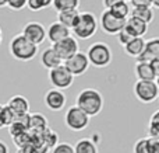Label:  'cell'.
I'll return each instance as SVG.
<instances>
[{"label":"cell","mask_w":159,"mask_h":153,"mask_svg":"<svg viewBox=\"0 0 159 153\" xmlns=\"http://www.w3.org/2000/svg\"><path fill=\"white\" fill-rule=\"evenodd\" d=\"M75 106L81 108L88 117H96L103 108V97H102L101 91L96 89H84L78 93L77 98H75Z\"/></svg>","instance_id":"cell-1"},{"label":"cell","mask_w":159,"mask_h":153,"mask_svg":"<svg viewBox=\"0 0 159 153\" xmlns=\"http://www.w3.org/2000/svg\"><path fill=\"white\" fill-rule=\"evenodd\" d=\"M8 53L20 62H30L38 55V47L28 41L22 34H17L8 42Z\"/></svg>","instance_id":"cell-2"},{"label":"cell","mask_w":159,"mask_h":153,"mask_svg":"<svg viewBox=\"0 0 159 153\" xmlns=\"http://www.w3.org/2000/svg\"><path fill=\"white\" fill-rule=\"evenodd\" d=\"M98 25H99V21L95 17V14L91 13V11H82V13H80L77 24L74 25L71 32L74 35V38L89 39L91 37H93L96 34Z\"/></svg>","instance_id":"cell-3"},{"label":"cell","mask_w":159,"mask_h":153,"mask_svg":"<svg viewBox=\"0 0 159 153\" xmlns=\"http://www.w3.org/2000/svg\"><path fill=\"white\" fill-rule=\"evenodd\" d=\"M87 58L89 65L95 67H106L112 62V49L105 42H93L87 51Z\"/></svg>","instance_id":"cell-4"},{"label":"cell","mask_w":159,"mask_h":153,"mask_svg":"<svg viewBox=\"0 0 159 153\" xmlns=\"http://www.w3.org/2000/svg\"><path fill=\"white\" fill-rule=\"evenodd\" d=\"M134 96L140 103L143 104H151L159 97V89L157 83L147 80H137L133 87Z\"/></svg>","instance_id":"cell-5"},{"label":"cell","mask_w":159,"mask_h":153,"mask_svg":"<svg viewBox=\"0 0 159 153\" xmlns=\"http://www.w3.org/2000/svg\"><path fill=\"white\" fill-rule=\"evenodd\" d=\"M64 124H66V126L70 131L80 132V131H84L89 125V117L81 108H78L77 106H73L66 111Z\"/></svg>","instance_id":"cell-6"},{"label":"cell","mask_w":159,"mask_h":153,"mask_svg":"<svg viewBox=\"0 0 159 153\" xmlns=\"http://www.w3.org/2000/svg\"><path fill=\"white\" fill-rule=\"evenodd\" d=\"M48 79H49L50 84L53 86V89L57 90H66L69 87H71L73 83H74V76L69 72V69L64 65H60V66L49 70Z\"/></svg>","instance_id":"cell-7"},{"label":"cell","mask_w":159,"mask_h":153,"mask_svg":"<svg viewBox=\"0 0 159 153\" xmlns=\"http://www.w3.org/2000/svg\"><path fill=\"white\" fill-rule=\"evenodd\" d=\"M99 25L103 32L109 35H117L126 27V20L117 18L110 10H103L99 17Z\"/></svg>","instance_id":"cell-8"},{"label":"cell","mask_w":159,"mask_h":153,"mask_svg":"<svg viewBox=\"0 0 159 153\" xmlns=\"http://www.w3.org/2000/svg\"><path fill=\"white\" fill-rule=\"evenodd\" d=\"M21 34L31 41L32 44H35L36 47L41 44H43L45 39H46V28L43 27V24L38 21H30L22 27Z\"/></svg>","instance_id":"cell-9"},{"label":"cell","mask_w":159,"mask_h":153,"mask_svg":"<svg viewBox=\"0 0 159 153\" xmlns=\"http://www.w3.org/2000/svg\"><path fill=\"white\" fill-rule=\"evenodd\" d=\"M52 48L55 49V52L59 55V58L63 62H66L67 59H70L71 56H74L77 52H80V45L77 38L74 37H67L66 39L57 42V44H53Z\"/></svg>","instance_id":"cell-10"},{"label":"cell","mask_w":159,"mask_h":153,"mask_svg":"<svg viewBox=\"0 0 159 153\" xmlns=\"http://www.w3.org/2000/svg\"><path fill=\"white\" fill-rule=\"evenodd\" d=\"M63 65L69 69V72L73 76H82L89 67V61L87 58V53L84 52H77L74 56H71L70 59H67L66 62H63Z\"/></svg>","instance_id":"cell-11"},{"label":"cell","mask_w":159,"mask_h":153,"mask_svg":"<svg viewBox=\"0 0 159 153\" xmlns=\"http://www.w3.org/2000/svg\"><path fill=\"white\" fill-rule=\"evenodd\" d=\"M45 106L50 110V111H61L67 103V97L63 93V90L57 89H49L45 93Z\"/></svg>","instance_id":"cell-12"},{"label":"cell","mask_w":159,"mask_h":153,"mask_svg":"<svg viewBox=\"0 0 159 153\" xmlns=\"http://www.w3.org/2000/svg\"><path fill=\"white\" fill-rule=\"evenodd\" d=\"M71 35V30L67 27H64L63 24H60L59 21H55L49 25V28L46 30V39H49L53 44H57V42L66 39L67 37Z\"/></svg>","instance_id":"cell-13"},{"label":"cell","mask_w":159,"mask_h":153,"mask_svg":"<svg viewBox=\"0 0 159 153\" xmlns=\"http://www.w3.org/2000/svg\"><path fill=\"white\" fill-rule=\"evenodd\" d=\"M6 106L10 107L11 111L17 115V118L24 117V115H27L28 112H30V101H28L27 97H24V96H21V94L13 96V97L7 101Z\"/></svg>","instance_id":"cell-14"},{"label":"cell","mask_w":159,"mask_h":153,"mask_svg":"<svg viewBox=\"0 0 159 153\" xmlns=\"http://www.w3.org/2000/svg\"><path fill=\"white\" fill-rule=\"evenodd\" d=\"M154 59H159V38H152L149 41H147L145 49L137 58V62L151 63Z\"/></svg>","instance_id":"cell-15"},{"label":"cell","mask_w":159,"mask_h":153,"mask_svg":"<svg viewBox=\"0 0 159 153\" xmlns=\"http://www.w3.org/2000/svg\"><path fill=\"white\" fill-rule=\"evenodd\" d=\"M41 65L43 67H46L48 70H52V69H55V67L63 65V61L59 58V55L55 52V49L50 47V48H46V49L41 53Z\"/></svg>","instance_id":"cell-16"},{"label":"cell","mask_w":159,"mask_h":153,"mask_svg":"<svg viewBox=\"0 0 159 153\" xmlns=\"http://www.w3.org/2000/svg\"><path fill=\"white\" fill-rule=\"evenodd\" d=\"M126 28L131 32L133 37H140V38H144V35L148 32V24L131 16L126 20Z\"/></svg>","instance_id":"cell-17"},{"label":"cell","mask_w":159,"mask_h":153,"mask_svg":"<svg viewBox=\"0 0 159 153\" xmlns=\"http://www.w3.org/2000/svg\"><path fill=\"white\" fill-rule=\"evenodd\" d=\"M145 44H147V41L144 38L135 37V38H133L129 44L123 47L124 53H126V55H129V56H131V58L137 59L138 56L144 52V49H145Z\"/></svg>","instance_id":"cell-18"},{"label":"cell","mask_w":159,"mask_h":153,"mask_svg":"<svg viewBox=\"0 0 159 153\" xmlns=\"http://www.w3.org/2000/svg\"><path fill=\"white\" fill-rule=\"evenodd\" d=\"M48 120L39 112L30 114V122H28V129L32 131V134H42L45 129H48Z\"/></svg>","instance_id":"cell-19"},{"label":"cell","mask_w":159,"mask_h":153,"mask_svg":"<svg viewBox=\"0 0 159 153\" xmlns=\"http://www.w3.org/2000/svg\"><path fill=\"white\" fill-rule=\"evenodd\" d=\"M134 75L137 77V80H147V81H154L157 79L154 70H152L149 63H141L137 62L134 66Z\"/></svg>","instance_id":"cell-20"},{"label":"cell","mask_w":159,"mask_h":153,"mask_svg":"<svg viewBox=\"0 0 159 153\" xmlns=\"http://www.w3.org/2000/svg\"><path fill=\"white\" fill-rule=\"evenodd\" d=\"M78 17H80L78 10H66V11H60V13H57V21L60 22V24H63L64 27L73 30L74 25L77 24Z\"/></svg>","instance_id":"cell-21"},{"label":"cell","mask_w":159,"mask_h":153,"mask_svg":"<svg viewBox=\"0 0 159 153\" xmlns=\"http://www.w3.org/2000/svg\"><path fill=\"white\" fill-rule=\"evenodd\" d=\"M131 17H135V18L141 20V21H144L145 24H151L152 21H154V10H152V7H133L131 8V14H130Z\"/></svg>","instance_id":"cell-22"},{"label":"cell","mask_w":159,"mask_h":153,"mask_svg":"<svg viewBox=\"0 0 159 153\" xmlns=\"http://www.w3.org/2000/svg\"><path fill=\"white\" fill-rule=\"evenodd\" d=\"M74 153H98V148L93 141L80 139L74 145Z\"/></svg>","instance_id":"cell-23"},{"label":"cell","mask_w":159,"mask_h":153,"mask_svg":"<svg viewBox=\"0 0 159 153\" xmlns=\"http://www.w3.org/2000/svg\"><path fill=\"white\" fill-rule=\"evenodd\" d=\"M52 6L57 13L66 10H78L80 0H53Z\"/></svg>","instance_id":"cell-24"},{"label":"cell","mask_w":159,"mask_h":153,"mask_svg":"<svg viewBox=\"0 0 159 153\" xmlns=\"http://www.w3.org/2000/svg\"><path fill=\"white\" fill-rule=\"evenodd\" d=\"M110 11H112L117 18H121V20H127L130 17V14H131L130 4L126 2V0H123V2H120L119 4H116L115 7H112L110 8Z\"/></svg>","instance_id":"cell-25"},{"label":"cell","mask_w":159,"mask_h":153,"mask_svg":"<svg viewBox=\"0 0 159 153\" xmlns=\"http://www.w3.org/2000/svg\"><path fill=\"white\" fill-rule=\"evenodd\" d=\"M133 153H152V141L149 138H143L138 139L134 143Z\"/></svg>","instance_id":"cell-26"},{"label":"cell","mask_w":159,"mask_h":153,"mask_svg":"<svg viewBox=\"0 0 159 153\" xmlns=\"http://www.w3.org/2000/svg\"><path fill=\"white\" fill-rule=\"evenodd\" d=\"M53 4V0H27V7L31 11H41L50 7Z\"/></svg>","instance_id":"cell-27"},{"label":"cell","mask_w":159,"mask_h":153,"mask_svg":"<svg viewBox=\"0 0 159 153\" xmlns=\"http://www.w3.org/2000/svg\"><path fill=\"white\" fill-rule=\"evenodd\" d=\"M17 120V115L11 111V108L8 106H3V122H4V126H10L14 121Z\"/></svg>","instance_id":"cell-28"},{"label":"cell","mask_w":159,"mask_h":153,"mask_svg":"<svg viewBox=\"0 0 159 153\" xmlns=\"http://www.w3.org/2000/svg\"><path fill=\"white\" fill-rule=\"evenodd\" d=\"M6 6L13 11H21L27 7V0H6Z\"/></svg>","instance_id":"cell-29"},{"label":"cell","mask_w":159,"mask_h":153,"mask_svg":"<svg viewBox=\"0 0 159 153\" xmlns=\"http://www.w3.org/2000/svg\"><path fill=\"white\" fill-rule=\"evenodd\" d=\"M50 153H74V146L67 142H60L52 149Z\"/></svg>","instance_id":"cell-30"},{"label":"cell","mask_w":159,"mask_h":153,"mask_svg":"<svg viewBox=\"0 0 159 153\" xmlns=\"http://www.w3.org/2000/svg\"><path fill=\"white\" fill-rule=\"evenodd\" d=\"M133 38H135V37H133V35H131V32H130V31L127 30L126 27H124L123 30H121L120 32L117 34V39H119V42H120V44L123 45V47H124V45L129 44V42L131 41Z\"/></svg>","instance_id":"cell-31"},{"label":"cell","mask_w":159,"mask_h":153,"mask_svg":"<svg viewBox=\"0 0 159 153\" xmlns=\"http://www.w3.org/2000/svg\"><path fill=\"white\" fill-rule=\"evenodd\" d=\"M148 138L151 141H159V125L158 124H148Z\"/></svg>","instance_id":"cell-32"},{"label":"cell","mask_w":159,"mask_h":153,"mask_svg":"<svg viewBox=\"0 0 159 153\" xmlns=\"http://www.w3.org/2000/svg\"><path fill=\"white\" fill-rule=\"evenodd\" d=\"M133 7H152L154 0H130Z\"/></svg>","instance_id":"cell-33"},{"label":"cell","mask_w":159,"mask_h":153,"mask_svg":"<svg viewBox=\"0 0 159 153\" xmlns=\"http://www.w3.org/2000/svg\"><path fill=\"white\" fill-rule=\"evenodd\" d=\"M16 153H38V152H36V148L34 146V143L31 142V143H28V145L18 148Z\"/></svg>","instance_id":"cell-34"},{"label":"cell","mask_w":159,"mask_h":153,"mask_svg":"<svg viewBox=\"0 0 159 153\" xmlns=\"http://www.w3.org/2000/svg\"><path fill=\"white\" fill-rule=\"evenodd\" d=\"M123 0H102V4H103L105 10H110L112 7H115L116 4H119Z\"/></svg>","instance_id":"cell-35"},{"label":"cell","mask_w":159,"mask_h":153,"mask_svg":"<svg viewBox=\"0 0 159 153\" xmlns=\"http://www.w3.org/2000/svg\"><path fill=\"white\" fill-rule=\"evenodd\" d=\"M149 65H151V67H152V70H154L155 76H159V59H154V61H152Z\"/></svg>","instance_id":"cell-36"},{"label":"cell","mask_w":159,"mask_h":153,"mask_svg":"<svg viewBox=\"0 0 159 153\" xmlns=\"http://www.w3.org/2000/svg\"><path fill=\"white\" fill-rule=\"evenodd\" d=\"M149 122L158 124V125H159V110H157V111H155L154 114L151 115V118H149Z\"/></svg>","instance_id":"cell-37"},{"label":"cell","mask_w":159,"mask_h":153,"mask_svg":"<svg viewBox=\"0 0 159 153\" xmlns=\"http://www.w3.org/2000/svg\"><path fill=\"white\" fill-rule=\"evenodd\" d=\"M0 153H8V146L6 142L0 141Z\"/></svg>","instance_id":"cell-38"},{"label":"cell","mask_w":159,"mask_h":153,"mask_svg":"<svg viewBox=\"0 0 159 153\" xmlns=\"http://www.w3.org/2000/svg\"><path fill=\"white\" fill-rule=\"evenodd\" d=\"M152 153H159V141H152Z\"/></svg>","instance_id":"cell-39"},{"label":"cell","mask_w":159,"mask_h":153,"mask_svg":"<svg viewBox=\"0 0 159 153\" xmlns=\"http://www.w3.org/2000/svg\"><path fill=\"white\" fill-rule=\"evenodd\" d=\"M3 106L4 104H0V129L4 128V122H3Z\"/></svg>","instance_id":"cell-40"},{"label":"cell","mask_w":159,"mask_h":153,"mask_svg":"<svg viewBox=\"0 0 159 153\" xmlns=\"http://www.w3.org/2000/svg\"><path fill=\"white\" fill-rule=\"evenodd\" d=\"M3 7H7L6 6V0H0V8H3Z\"/></svg>","instance_id":"cell-41"},{"label":"cell","mask_w":159,"mask_h":153,"mask_svg":"<svg viewBox=\"0 0 159 153\" xmlns=\"http://www.w3.org/2000/svg\"><path fill=\"white\" fill-rule=\"evenodd\" d=\"M154 7L159 10V0H154Z\"/></svg>","instance_id":"cell-42"},{"label":"cell","mask_w":159,"mask_h":153,"mask_svg":"<svg viewBox=\"0 0 159 153\" xmlns=\"http://www.w3.org/2000/svg\"><path fill=\"white\" fill-rule=\"evenodd\" d=\"M3 42V31H2V27H0V45Z\"/></svg>","instance_id":"cell-43"},{"label":"cell","mask_w":159,"mask_h":153,"mask_svg":"<svg viewBox=\"0 0 159 153\" xmlns=\"http://www.w3.org/2000/svg\"><path fill=\"white\" fill-rule=\"evenodd\" d=\"M155 83H157L158 89H159V76H157V79H155Z\"/></svg>","instance_id":"cell-44"},{"label":"cell","mask_w":159,"mask_h":153,"mask_svg":"<svg viewBox=\"0 0 159 153\" xmlns=\"http://www.w3.org/2000/svg\"><path fill=\"white\" fill-rule=\"evenodd\" d=\"M126 2H130V0H126Z\"/></svg>","instance_id":"cell-45"},{"label":"cell","mask_w":159,"mask_h":153,"mask_svg":"<svg viewBox=\"0 0 159 153\" xmlns=\"http://www.w3.org/2000/svg\"><path fill=\"white\" fill-rule=\"evenodd\" d=\"M158 98H159V97H158Z\"/></svg>","instance_id":"cell-46"}]
</instances>
